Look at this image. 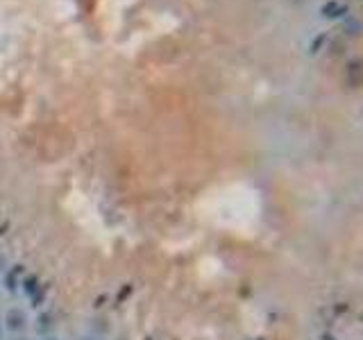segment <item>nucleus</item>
Returning <instances> with one entry per match:
<instances>
[{
    "label": "nucleus",
    "instance_id": "f257e3e1",
    "mask_svg": "<svg viewBox=\"0 0 363 340\" xmlns=\"http://www.w3.org/2000/svg\"><path fill=\"white\" fill-rule=\"evenodd\" d=\"M3 327L9 336H21V334H27V329L32 327V318L23 306H12L5 311Z\"/></svg>",
    "mask_w": 363,
    "mask_h": 340
},
{
    "label": "nucleus",
    "instance_id": "f03ea898",
    "mask_svg": "<svg viewBox=\"0 0 363 340\" xmlns=\"http://www.w3.org/2000/svg\"><path fill=\"white\" fill-rule=\"evenodd\" d=\"M32 327L39 338L57 334V318H55V313H50V311H41V313L32 320Z\"/></svg>",
    "mask_w": 363,
    "mask_h": 340
},
{
    "label": "nucleus",
    "instance_id": "7ed1b4c3",
    "mask_svg": "<svg viewBox=\"0 0 363 340\" xmlns=\"http://www.w3.org/2000/svg\"><path fill=\"white\" fill-rule=\"evenodd\" d=\"M7 270H9V261L5 254H0V275H5Z\"/></svg>",
    "mask_w": 363,
    "mask_h": 340
},
{
    "label": "nucleus",
    "instance_id": "20e7f679",
    "mask_svg": "<svg viewBox=\"0 0 363 340\" xmlns=\"http://www.w3.org/2000/svg\"><path fill=\"white\" fill-rule=\"evenodd\" d=\"M9 340H36V338H30L27 334H21V336H9Z\"/></svg>",
    "mask_w": 363,
    "mask_h": 340
},
{
    "label": "nucleus",
    "instance_id": "39448f33",
    "mask_svg": "<svg viewBox=\"0 0 363 340\" xmlns=\"http://www.w3.org/2000/svg\"><path fill=\"white\" fill-rule=\"evenodd\" d=\"M36 340H64V338H59L57 334H50V336H41V338H36Z\"/></svg>",
    "mask_w": 363,
    "mask_h": 340
},
{
    "label": "nucleus",
    "instance_id": "423d86ee",
    "mask_svg": "<svg viewBox=\"0 0 363 340\" xmlns=\"http://www.w3.org/2000/svg\"><path fill=\"white\" fill-rule=\"evenodd\" d=\"M7 332H5V327H3V320H0V340H5Z\"/></svg>",
    "mask_w": 363,
    "mask_h": 340
},
{
    "label": "nucleus",
    "instance_id": "0eeeda50",
    "mask_svg": "<svg viewBox=\"0 0 363 340\" xmlns=\"http://www.w3.org/2000/svg\"><path fill=\"white\" fill-rule=\"evenodd\" d=\"M78 340H102V338H98V336H80Z\"/></svg>",
    "mask_w": 363,
    "mask_h": 340
}]
</instances>
